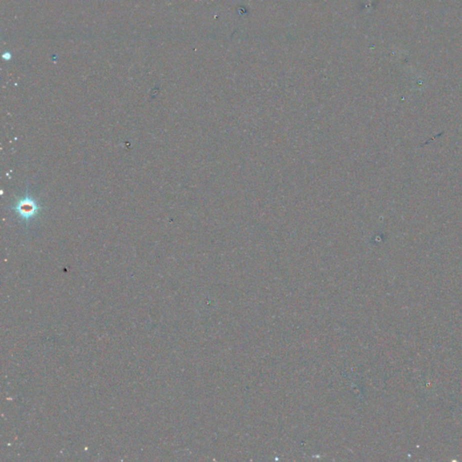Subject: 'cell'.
Segmentation results:
<instances>
[{"label": "cell", "instance_id": "cell-1", "mask_svg": "<svg viewBox=\"0 0 462 462\" xmlns=\"http://www.w3.org/2000/svg\"><path fill=\"white\" fill-rule=\"evenodd\" d=\"M37 210L38 208H37L36 204L29 198L22 200L16 206V210L24 218H29L34 216L36 212H37Z\"/></svg>", "mask_w": 462, "mask_h": 462}]
</instances>
